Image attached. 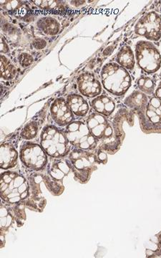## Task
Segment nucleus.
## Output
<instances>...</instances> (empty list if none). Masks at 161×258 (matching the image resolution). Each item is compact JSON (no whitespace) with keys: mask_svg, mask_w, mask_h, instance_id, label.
I'll list each match as a JSON object with an SVG mask.
<instances>
[{"mask_svg":"<svg viewBox=\"0 0 161 258\" xmlns=\"http://www.w3.org/2000/svg\"><path fill=\"white\" fill-rule=\"evenodd\" d=\"M86 123L91 133L98 141V148L111 154L118 150L120 139L113 123L107 117L94 112L88 115Z\"/></svg>","mask_w":161,"mask_h":258,"instance_id":"obj_1","label":"nucleus"},{"mask_svg":"<svg viewBox=\"0 0 161 258\" xmlns=\"http://www.w3.org/2000/svg\"><path fill=\"white\" fill-rule=\"evenodd\" d=\"M101 77L103 87L114 96H123L131 86V76L117 62L105 64L101 70Z\"/></svg>","mask_w":161,"mask_h":258,"instance_id":"obj_2","label":"nucleus"},{"mask_svg":"<svg viewBox=\"0 0 161 258\" xmlns=\"http://www.w3.org/2000/svg\"><path fill=\"white\" fill-rule=\"evenodd\" d=\"M1 197L6 203H20L28 197V183L23 176L7 171L1 176Z\"/></svg>","mask_w":161,"mask_h":258,"instance_id":"obj_3","label":"nucleus"},{"mask_svg":"<svg viewBox=\"0 0 161 258\" xmlns=\"http://www.w3.org/2000/svg\"><path fill=\"white\" fill-rule=\"evenodd\" d=\"M71 169L75 178L80 182H86L91 173L97 169V164H101L96 150L88 151L75 149L69 154Z\"/></svg>","mask_w":161,"mask_h":258,"instance_id":"obj_4","label":"nucleus"},{"mask_svg":"<svg viewBox=\"0 0 161 258\" xmlns=\"http://www.w3.org/2000/svg\"><path fill=\"white\" fill-rule=\"evenodd\" d=\"M69 142L64 132L54 125H47L40 135V144L51 157H65L70 150Z\"/></svg>","mask_w":161,"mask_h":258,"instance_id":"obj_5","label":"nucleus"},{"mask_svg":"<svg viewBox=\"0 0 161 258\" xmlns=\"http://www.w3.org/2000/svg\"><path fill=\"white\" fill-rule=\"evenodd\" d=\"M64 133L72 146L83 150H96L98 142L84 122L73 121L66 126Z\"/></svg>","mask_w":161,"mask_h":258,"instance_id":"obj_6","label":"nucleus"},{"mask_svg":"<svg viewBox=\"0 0 161 258\" xmlns=\"http://www.w3.org/2000/svg\"><path fill=\"white\" fill-rule=\"evenodd\" d=\"M135 55L139 68L146 74H155L160 70V52L152 42L144 40L137 42Z\"/></svg>","mask_w":161,"mask_h":258,"instance_id":"obj_7","label":"nucleus"},{"mask_svg":"<svg viewBox=\"0 0 161 258\" xmlns=\"http://www.w3.org/2000/svg\"><path fill=\"white\" fill-rule=\"evenodd\" d=\"M20 158L29 169L40 171L46 166L47 157L43 148L32 142H25L20 148Z\"/></svg>","mask_w":161,"mask_h":258,"instance_id":"obj_8","label":"nucleus"},{"mask_svg":"<svg viewBox=\"0 0 161 258\" xmlns=\"http://www.w3.org/2000/svg\"><path fill=\"white\" fill-rule=\"evenodd\" d=\"M135 32L150 41H159L161 39V15L152 11L145 13L135 25Z\"/></svg>","mask_w":161,"mask_h":258,"instance_id":"obj_9","label":"nucleus"},{"mask_svg":"<svg viewBox=\"0 0 161 258\" xmlns=\"http://www.w3.org/2000/svg\"><path fill=\"white\" fill-rule=\"evenodd\" d=\"M77 83L79 92L88 98H96L102 92L101 83L93 73L84 72L79 75Z\"/></svg>","mask_w":161,"mask_h":258,"instance_id":"obj_10","label":"nucleus"},{"mask_svg":"<svg viewBox=\"0 0 161 258\" xmlns=\"http://www.w3.org/2000/svg\"><path fill=\"white\" fill-rule=\"evenodd\" d=\"M50 113L52 119L60 126H67L74 120V115L63 98L54 101L51 105Z\"/></svg>","mask_w":161,"mask_h":258,"instance_id":"obj_11","label":"nucleus"},{"mask_svg":"<svg viewBox=\"0 0 161 258\" xmlns=\"http://www.w3.org/2000/svg\"><path fill=\"white\" fill-rule=\"evenodd\" d=\"M145 121L150 122V125L155 129H161V101L156 97L149 100L146 108L144 110Z\"/></svg>","mask_w":161,"mask_h":258,"instance_id":"obj_12","label":"nucleus"},{"mask_svg":"<svg viewBox=\"0 0 161 258\" xmlns=\"http://www.w3.org/2000/svg\"><path fill=\"white\" fill-rule=\"evenodd\" d=\"M90 104L96 113L106 117H109L115 109L114 101L108 95H100L96 98H93Z\"/></svg>","mask_w":161,"mask_h":258,"instance_id":"obj_13","label":"nucleus"},{"mask_svg":"<svg viewBox=\"0 0 161 258\" xmlns=\"http://www.w3.org/2000/svg\"><path fill=\"white\" fill-rule=\"evenodd\" d=\"M1 159L0 165L2 169H9L16 166L18 154L16 149L10 143H5L1 146Z\"/></svg>","mask_w":161,"mask_h":258,"instance_id":"obj_14","label":"nucleus"},{"mask_svg":"<svg viewBox=\"0 0 161 258\" xmlns=\"http://www.w3.org/2000/svg\"><path fill=\"white\" fill-rule=\"evenodd\" d=\"M67 103L71 111L76 116L84 117L88 114L90 106L86 99L78 94H71L67 97Z\"/></svg>","mask_w":161,"mask_h":258,"instance_id":"obj_15","label":"nucleus"},{"mask_svg":"<svg viewBox=\"0 0 161 258\" xmlns=\"http://www.w3.org/2000/svg\"><path fill=\"white\" fill-rule=\"evenodd\" d=\"M148 101L146 95L141 91H135L125 99V104L133 111L141 113L146 108Z\"/></svg>","mask_w":161,"mask_h":258,"instance_id":"obj_16","label":"nucleus"},{"mask_svg":"<svg viewBox=\"0 0 161 258\" xmlns=\"http://www.w3.org/2000/svg\"><path fill=\"white\" fill-rule=\"evenodd\" d=\"M133 51L128 45L122 47L116 56V62L123 69L132 71L135 67V59Z\"/></svg>","mask_w":161,"mask_h":258,"instance_id":"obj_17","label":"nucleus"},{"mask_svg":"<svg viewBox=\"0 0 161 258\" xmlns=\"http://www.w3.org/2000/svg\"><path fill=\"white\" fill-rule=\"evenodd\" d=\"M38 28L47 35H55L60 31V24L55 19L45 17L40 19L37 23Z\"/></svg>","mask_w":161,"mask_h":258,"instance_id":"obj_18","label":"nucleus"},{"mask_svg":"<svg viewBox=\"0 0 161 258\" xmlns=\"http://www.w3.org/2000/svg\"><path fill=\"white\" fill-rule=\"evenodd\" d=\"M17 70L13 63L4 55L1 56V76L5 80L14 79Z\"/></svg>","mask_w":161,"mask_h":258,"instance_id":"obj_19","label":"nucleus"},{"mask_svg":"<svg viewBox=\"0 0 161 258\" xmlns=\"http://www.w3.org/2000/svg\"><path fill=\"white\" fill-rule=\"evenodd\" d=\"M137 86L140 91L149 96L153 94L155 91V83L149 77H145V76L140 77L137 81Z\"/></svg>","mask_w":161,"mask_h":258,"instance_id":"obj_20","label":"nucleus"},{"mask_svg":"<svg viewBox=\"0 0 161 258\" xmlns=\"http://www.w3.org/2000/svg\"><path fill=\"white\" fill-rule=\"evenodd\" d=\"M35 4L41 9L50 11L60 12L65 9V3L60 1H34Z\"/></svg>","mask_w":161,"mask_h":258,"instance_id":"obj_21","label":"nucleus"},{"mask_svg":"<svg viewBox=\"0 0 161 258\" xmlns=\"http://www.w3.org/2000/svg\"><path fill=\"white\" fill-rule=\"evenodd\" d=\"M38 133V125L36 122L28 123L21 132V137L25 140H31L37 137Z\"/></svg>","mask_w":161,"mask_h":258,"instance_id":"obj_22","label":"nucleus"},{"mask_svg":"<svg viewBox=\"0 0 161 258\" xmlns=\"http://www.w3.org/2000/svg\"><path fill=\"white\" fill-rule=\"evenodd\" d=\"M20 62L23 67H28L33 62V57L31 55H29V54L24 53L20 56Z\"/></svg>","mask_w":161,"mask_h":258,"instance_id":"obj_23","label":"nucleus"},{"mask_svg":"<svg viewBox=\"0 0 161 258\" xmlns=\"http://www.w3.org/2000/svg\"><path fill=\"white\" fill-rule=\"evenodd\" d=\"M33 45L37 50H41V49L46 46V42L42 39H36L34 41Z\"/></svg>","mask_w":161,"mask_h":258,"instance_id":"obj_24","label":"nucleus"},{"mask_svg":"<svg viewBox=\"0 0 161 258\" xmlns=\"http://www.w3.org/2000/svg\"><path fill=\"white\" fill-rule=\"evenodd\" d=\"M1 51L2 52H7L9 51V47H8L7 43H5L4 39H2Z\"/></svg>","mask_w":161,"mask_h":258,"instance_id":"obj_25","label":"nucleus"},{"mask_svg":"<svg viewBox=\"0 0 161 258\" xmlns=\"http://www.w3.org/2000/svg\"><path fill=\"white\" fill-rule=\"evenodd\" d=\"M155 97L161 101V81L155 90Z\"/></svg>","mask_w":161,"mask_h":258,"instance_id":"obj_26","label":"nucleus"}]
</instances>
